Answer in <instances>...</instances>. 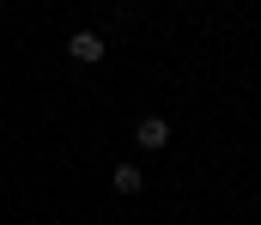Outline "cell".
Instances as JSON below:
<instances>
[{"label":"cell","mask_w":261,"mask_h":225,"mask_svg":"<svg viewBox=\"0 0 261 225\" xmlns=\"http://www.w3.org/2000/svg\"><path fill=\"white\" fill-rule=\"evenodd\" d=\"M67 55H73L79 67H97V61H103V37H97V31H73V37H67Z\"/></svg>","instance_id":"cell-1"},{"label":"cell","mask_w":261,"mask_h":225,"mask_svg":"<svg viewBox=\"0 0 261 225\" xmlns=\"http://www.w3.org/2000/svg\"><path fill=\"white\" fill-rule=\"evenodd\" d=\"M134 140H140L146 152H158L164 140H170V122H164V116H140V122H134Z\"/></svg>","instance_id":"cell-2"},{"label":"cell","mask_w":261,"mask_h":225,"mask_svg":"<svg viewBox=\"0 0 261 225\" xmlns=\"http://www.w3.org/2000/svg\"><path fill=\"white\" fill-rule=\"evenodd\" d=\"M146 189V170L140 164H116V195H140Z\"/></svg>","instance_id":"cell-3"}]
</instances>
